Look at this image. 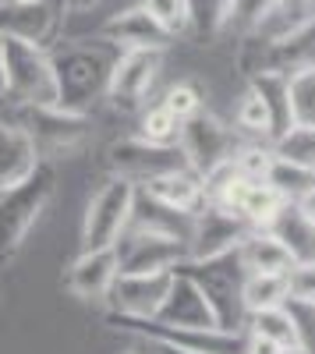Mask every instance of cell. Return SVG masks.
<instances>
[{"label":"cell","mask_w":315,"mask_h":354,"mask_svg":"<svg viewBox=\"0 0 315 354\" xmlns=\"http://www.w3.org/2000/svg\"><path fill=\"white\" fill-rule=\"evenodd\" d=\"M0 64H4V100L0 103L61 106V82H57V68L46 46L0 36Z\"/></svg>","instance_id":"6da1fadb"},{"label":"cell","mask_w":315,"mask_h":354,"mask_svg":"<svg viewBox=\"0 0 315 354\" xmlns=\"http://www.w3.org/2000/svg\"><path fill=\"white\" fill-rule=\"evenodd\" d=\"M53 192H57V177H53V167L46 163H39L21 185L0 192V262L15 259L25 234L32 230V223L50 205Z\"/></svg>","instance_id":"7a4b0ae2"},{"label":"cell","mask_w":315,"mask_h":354,"mask_svg":"<svg viewBox=\"0 0 315 354\" xmlns=\"http://www.w3.org/2000/svg\"><path fill=\"white\" fill-rule=\"evenodd\" d=\"M121 46H113L110 39L103 43H85V46H68L64 53L53 57L57 82H61V106L78 110L85 100H93L96 93H106L110 68L117 61Z\"/></svg>","instance_id":"3957f363"},{"label":"cell","mask_w":315,"mask_h":354,"mask_svg":"<svg viewBox=\"0 0 315 354\" xmlns=\"http://www.w3.org/2000/svg\"><path fill=\"white\" fill-rule=\"evenodd\" d=\"M15 121L28 131L39 153H75L93 135V121L71 106L25 103V106H15Z\"/></svg>","instance_id":"277c9868"},{"label":"cell","mask_w":315,"mask_h":354,"mask_svg":"<svg viewBox=\"0 0 315 354\" xmlns=\"http://www.w3.org/2000/svg\"><path fill=\"white\" fill-rule=\"evenodd\" d=\"M113 252H117V273H160V270H174L178 262L188 259V241L163 230H146L128 223L121 238L113 241Z\"/></svg>","instance_id":"5b68a950"},{"label":"cell","mask_w":315,"mask_h":354,"mask_svg":"<svg viewBox=\"0 0 315 354\" xmlns=\"http://www.w3.org/2000/svg\"><path fill=\"white\" fill-rule=\"evenodd\" d=\"M178 145H181V156H184L188 170H195L198 177H206L216 167L231 163V156L238 149V138L220 117L198 110V113L188 117V121H181Z\"/></svg>","instance_id":"8992f818"},{"label":"cell","mask_w":315,"mask_h":354,"mask_svg":"<svg viewBox=\"0 0 315 354\" xmlns=\"http://www.w3.org/2000/svg\"><path fill=\"white\" fill-rule=\"evenodd\" d=\"M131 205H135V185L124 177H110V181L93 195L89 209H85L82 223V252L93 248H110L121 238V230L131 220Z\"/></svg>","instance_id":"52a82bcc"},{"label":"cell","mask_w":315,"mask_h":354,"mask_svg":"<svg viewBox=\"0 0 315 354\" xmlns=\"http://www.w3.org/2000/svg\"><path fill=\"white\" fill-rule=\"evenodd\" d=\"M251 227L241 213L223 209V205L202 202L191 213V234H188V259L191 262H209L220 255H231Z\"/></svg>","instance_id":"ba28073f"},{"label":"cell","mask_w":315,"mask_h":354,"mask_svg":"<svg viewBox=\"0 0 315 354\" xmlns=\"http://www.w3.org/2000/svg\"><path fill=\"white\" fill-rule=\"evenodd\" d=\"M106 167L113 177H124L131 185H142L156 174H166V170H181L188 167L184 156H181V145L170 142V145H160V142H146V138H124V142H113L106 149Z\"/></svg>","instance_id":"9c48e42d"},{"label":"cell","mask_w":315,"mask_h":354,"mask_svg":"<svg viewBox=\"0 0 315 354\" xmlns=\"http://www.w3.org/2000/svg\"><path fill=\"white\" fill-rule=\"evenodd\" d=\"M160 68H163V50H121L110 68L106 100L121 110H135L149 96Z\"/></svg>","instance_id":"30bf717a"},{"label":"cell","mask_w":315,"mask_h":354,"mask_svg":"<svg viewBox=\"0 0 315 354\" xmlns=\"http://www.w3.org/2000/svg\"><path fill=\"white\" fill-rule=\"evenodd\" d=\"M64 0H39V4H18L0 0V36H15L36 46H50L64 18Z\"/></svg>","instance_id":"8fae6325"},{"label":"cell","mask_w":315,"mask_h":354,"mask_svg":"<svg viewBox=\"0 0 315 354\" xmlns=\"http://www.w3.org/2000/svg\"><path fill=\"white\" fill-rule=\"evenodd\" d=\"M174 270H160V273H117V280L110 283L106 298L117 315L131 319H153L156 308L163 305Z\"/></svg>","instance_id":"7c38bea8"},{"label":"cell","mask_w":315,"mask_h":354,"mask_svg":"<svg viewBox=\"0 0 315 354\" xmlns=\"http://www.w3.org/2000/svg\"><path fill=\"white\" fill-rule=\"evenodd\" d=\"M153 319L166 322V326H181V330H220L202 287H198L184 270H174L170 290H166V298H163V305L156 308Z\"/></svg>","instance_id":"4fadbf2b"},{"label":"cell","mask_w":315,"mask_h":354,"mask_svg":"<svg viewBox=\"0 0 315 354\" xmlns=\"http://www.w3.org/2000/svg\"><path fill=\"white\" fill-rule=\"evenodd\" d=\"M39 149L15 117L0 113V192L21 185L39 167Z\"/></svg>","instance_id":"5bb4252c"},{"label":"cell","mask_w":315,"mask_h":354,"mask_svg":"<svg viewBox=\"0 0 315 354\" xmlns=\"http://www.w3.org/2000/svg\"><path fill=\"white\" fill-rule=\"evenodd\" d=\"M103 39H110L121 50H166L174 36L138 4V8H128L121 15H113L103 25Z\"/></svg>","instance_id":"9a60e30c"},{"label":"cell","mask_w":315,"mask_h":354,"mask_svg":"<svg viewBox=\"0 0 315 354\" xmlns=\"http://www.w3.org/2000/svg\"><path fill=\"white\" fill-rule=\"evenodd\" d=\"M113 280H117V252H113V245L82 252L68 270V290L78 294V298H85V301L106 298Z\"/></svg>","instance_id":"2e32d148"},{"label":"cell","mask_w":315,"mask_h":354,"mask_svg":"<svg viewBox=\"0 0 315 354\" xmlns=\"http://www.w3.org/2000/svg\"><path fill=\"white\" fill-rule=\"evenodd\" d=\"M138 192H146L149 198L170 205L178 213H195L198 205L206 202V192H202V177L195 170L181 167V170H166V174H156L149 181H142Z\"/></svg>","instance_id":"e0dca14e"},{"label":"cell","mask_w":315,"mask_h":354,"mask_svg":"<svg viewBox=\"0 0 315 354\" xmlns=\"http://www.w3.org/2000/svg\"><path fill=\"white\" fill-rule=\"evenodd\" d=\"M238 262L245 273H287L294 266V255L287 252V245L273 230L251 227L245 234V241L238 245Z\"/></svg>","instance_id":"ac0fdd59"},{"label":"cell","mask_w":315,"mask_h":354,"mask_svg":"<svg viewBox=\"0 0 315 354\" xmlns=\"http://www.w3.org/2000/svg\"><path fill=\"white\" fill-rule=\"evenodd\" d=\"M266 230H273L276 238L287 245V252L294 255V262H308V259H315V223H308V220L301 216V209H298L294 202L283 205L280 216H276Z\"/></svg>","instance_id":"d6986e66"},{"label":"cell","mask_w":315,"mask_h":354,"mask_svg":"<svg viewBox=\"0 0 315 354\" xmlns=\"http://www.w3.org/2000/svg\"><path fill=\"white\" fill-rule=\"evenodd\" d=\"M273 305H287V273H245L241 280V308L259 312Z\"/></svg>","instance_id":"ffe728a7"},{"label":"cell","mask_w":315,"mask_h":354,"mask_svg":"<svg viewBox=\"0 0 315 354\" xmlns=\"http://www.w3.org/2000/svg\"><path fill=\"white\" fill-rule=\"evenodd\" d=\"M245 330L262 333V337L276 340L280 347H301L298 322H294V315H291V308H287V305H273V308L248 312V315H245Z\"/></svg>","instance_id":"44dd1931"},{"label":"cell","mask_w":315,"mask_h":354,"mask_svg":"<svg viewBox=\"0 0 315 354\" xmlns=\"http://www.w3.org/2000/svg\"><path fill=\"white\" fill-rule=\"evenodd\" d=\"M283 205H287V198H283L269 181H251L248 192H245V198H241V209L238 213L245 216L248 227H269L280 216Z\"/></svg>","instance_id":"7402d4cb"},{"label":"cell","mask_w":315,"mask_h":354,"mask_svg":"<svg viewBox=\"0 0 315 354\" xmlns=\"http://www.w3.org/2000/svg\"><path fill=\"white\" fill-rule=\"evenodd\" d=\"M273 156L276 160H287L294 167L315 170V128L308 124H291L287 131H280L273 142Z\"/></svg>","instance_id":"603a6c76"},{"label":"cell","mask_w":315,"mask_h":354,"mask_svg":"<svg viewBox=\"0 0 315 354\" xmlns=\"http://www.w3.org/2000/svg\"><path fill=\"white\" fill-rule=\"evenodd\" d=\"M234 121H238V128L245 131V135H251V138H266V142H273V135H276V128H273V110L266 106V100L255 93V88L248 85L245 88V96L238 100V110H234Z\"/></svg>","instance_id":"cb8c5ba5"},{"label":"cell","mask_w":315,"mask_h":354,"mask_svg":"<svg viewBox=\"0 0 315 354\" xmlns=\"http://www.w3.org/2000/svg\"><path fill=\"white\" fill-rule=\"evenodd\" d=\"M287 100H291V124L315 128V64L287 71Z\"/></svg>","instance_id":"d4e9b609"},{"label":"cell","mask_w":315,"mask_h":354,"mask_svg":"<svg viewBox=\"0 0 315 354\" xmlns=\"http://www.w3.org/2000/svg\"><path fill=\"white\" fill-rule=\"evenodd\" d=\"M266 181H269V185H273L283 198H287V202H298V198H301V195L315 185V170L294 167V163H287V160H276Z\"/></svg>","instance_id":"484cf974"},{"label":"cell","mask_w":315,"mask_h":354,"mask_svg":"<svg viewBox=\"0 0 315 354\" xmlns=\"http://www.w3.org/2000/svg\"><path fill=\"white\" fill-rule=\"evenodd\" d=\"M231 163L238 167V174H245L248 181H266L276 156H273V145H262V142H248V145H238Z\"/></svg>","instance_id":"4316f807"},{"label":"cell","mask_w":315,"mask_h":354,"mask_svg":"<svg viewBox=\"0 0 315 354\" xmlns=\"http://www.w3.org/2000/svg\"><path fill=\"white\" fill-rule=\"evenodd\" d=\"M178 128H181V121H178V117L160 103V106H149L146 113H142L138 138H146V142H160V145H170V142H178Z\"/></svg>","instance_id":"83f0119b"},{"label":"cell","mask_w":315,"mask_h":354,"mask_svg":"<svg viewBox=\"0 0 315 354\" xmlns=\"http://www.w3.org/2000/svg\"><path fill=\"white\" fill-rule=\"evenodd\" d=\"M142 8H146L170 36H181L191 28V8L188 0H142Z\"/></svg>","instance_id":"f1b7e54d"},{"label":"cell","mask_w":315,"mask_h":354,"mask_svg":"<svg viewBox=\"0 0 315 354\" xmlns=\"http://www.w3.org/2000/svg\"><path fill=\"white\" fill-rule=\"evenodd\" d=\"M276 0H231L227 4V25L223 28H241V32H255L266 15L273 11Z\"/></svg>","instance_id":"f546056e"},{"label":"cell","mask_w":315,"mask_h":354,"mask_svg":"<svg viewBox=\"0 0 315 354\" xmlns=\"http://www.w3.org/2000/svg\"><path fill=\"white\" fill-rule=\"evenodd\" d=\"M287 301L315 305V259L294 262L287 270Z\"/></svg>","instance_id":"4dcf8cb0"},{"label":"cell","mask_w":315,"mask_h":354,"mask_svg":"<svg viewBox=\"0 0 315 354\" xmlns=\"http://www.w3.org/2000/svg\"><path fill=\"white\" fill-rule=\"evenodd\" d=\"M163 106L178 117V121H188L191 113L202 110V96H198V88L181 82V85H170L166 88V96H163Z\"/></svg>","instance_id":"1f68e13d"},{"label":"cell","mask_w":315,"mask_h":354,"mask_svg":"<svg viewBox=\"0 0 315 354\" xmlns=\"http://www.w3.org/2000/svg\"><path fill=\"white\" fill-rule=\"evenodd\" d=\"M283 347L276 344V340H269V337H262V333H251V330H245V354H280Z\"/></svg>","instance_id":"d6a6232c"},{"label":"cell","mask_w":315,"mask_h":354,"mask_svg":"<svg viewBox=\"0 0 315 354\" xmlns=\"http://www.w3.org/2000/svg\"><path fill=\"white\" fill-rule=\"evenodd\" d=\"M294 205L301 209V216H305L308 223H315V185H312V188H308V192H305V195L294 202Z\"/></svg>","instance_id":"836d02e7"},{"label":"cell","mask_w":315,"mask_h":354,"mask_svg":"<svg viewBox=\"0 0 315 354\" xmlns=\"http://www.w3.org/2000/svg\"><path fill=\"white\" fill-rule=\"evenodd\" d=\"M163 354H195V351H181V347H170V344H156Z\"/></svg>","instance_id":"e575fe53"},{"label":"cell","mask_w":315,"mask_h":354,"mask_svg":"<svg viewBox=\"0 0 315 354\" xmlns=\"http://www.w3.org/2000/svg\"><path fill=\"white\" fill-rule=\"evenodd\" d=\"M280 354H308V351H305V347H283Z\"/></svg>","instance_id":"d590c367"},{"label":"cell","mask_w":315,"mask_h":354,"mask_svg":"<svg viewBox=\"0 0 315 354\" xmlns=\"http://www.w3.org/2000/svg\"><path fill=\"white\" fill-rule=\"evenodd\" d=\"M0 100H4V64H0Z\"/></svg>","instance_id":"8d00e7d4"},{"label":"cell","mask_w":315,"mask_h":354,"mask_svg":"<svg viewBox=\"0 0 315 354\" xmlns=\"http://www.w3.org/2000/svg\"><path fill=\"white\" fill-rule=\"evenodd\" d=\"M64 4H93V0H64Z\"/></svg>","instance_id":"74e56055"},{"label":"cell","mask_w":315,"mask_h":354,"mask_svg":"<svg viewBox=\"0 0 315 354\" xmlns=\"http://www.w3.org/2000/svg\"><path fill=\"white\" fill-rule=\"evenodd\" d=\"M18 4H39V0H18Z\"/></svg>","instance_id":"f35d334b"},{"label":"cell","mask_w":315,"mask_h":354,"mask_svg":"<svg viewBox=\"0 0 315 354\" xmlns=\"http://www.w3.org/2000/svg\"><path fill=\"white\" fill-rule=\"evenodd\" d=\"M131 354H138V351H131Z\"/></svg>","instance_id":"ab89813d"}]
</instances>
